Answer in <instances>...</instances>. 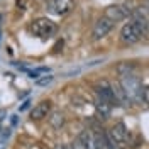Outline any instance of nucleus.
<instances>
[{
    "mask_svg": "<svg viewBox=\"0 0 149 149\" xmlns=\"http://www.w3.org/2000/svg\"><path fill=\"white\" fill-rule=\"evenodd\" d=\"M120 85L122 88L125 90L127 97L130 98V102H136V103H141L144 102L142 98V93H144V88H142V83L137 76L134 74H125L120 78Z\"/></svg>",
    "mask_w": 149,
    "mask_h": 149,
    "instance_id": "1",
    "label": "nucleus"
},
{
    "mask_svg": "<svg viewBox=\"0 0 149 149\" xmlns=\"http://www.w3.org/2000/svg\"><path fill=\"white\" fill-rule=\"evenodd\" d=\"M29 31H31L32 36L39 37V39H47V37L54 36L56 24L51 20V19H47V17H39V19H36V20L31 22Z\"/></svg>",
    "mask_w": 149,
    "mask_h": 149,
    "instance_id": "2",
    "label": "nucleus"
},
{
    "mask_svg": "<svg viewBox=\"0 0 149 149\" xmlns=\"http://www.w3.org/2000/svg\"><path fill=\"white\" fill-rule=\"evenodd\" d=\"M74 5V0H47L46 2V9L49 14L53 15H66L68 12H71Z\"/></svg>",
    "mask_w": 149,
    "mask_h": 149,
    "instance_id": "3",
    "label": "nucleus"
},
{
    "mask_svg": "<svg viewBox=\"0 0 149 149\" xmlns=\"http://www.w3.org/2000/svg\"><path fill=\"white\" fill-rule=\"evenodd\" d=\"M142 31H141L134 22H127L124 27L120 29V39L122 42H125V44H134V42H137L141 37H142Z\"/></svg>",
    "mask_w": 149,
    "mask_h": 149,
    "instance_id": "4",
    "label": "nucleus"
},
{
    "mask_svg": "<svg viewBox=\"0 0 149 149\" xmlns=\"http://www.w3.org/2000/svg\"><path fill=\"white\" fill-rule=\"evenodd\" d=\"M130 7V3H124V5H109L105 9V17L110 19L112 22H117V20H122L127 15H132L134 9H127Z\"/></svg>",
    "mask_w": 149,
    "mask_h": 149,
    "instance_id": "5",
    "label": "nucleus"
},
{
    "mask_svg": "<svg viewBox=\"0 0 149 149\" xmlns=\"http://www.w3.org/2000/svg\"><path fill=\"white\" fill-rule=\"evenodd\" d=\"M112 27H113V22H112L110 19H107L105 15H103V17H100L97 22H95V26H93V31H92L93 41L103 39V37H105L112 31Z\"/></svg>",
    "mask_w": 149,
    "mask_h": 149,
    "instance_id": "6",
    "label": "nucleus"
},
{
    "mask_svg": "<svg viewBox=\"0 0 149 149\" xmlns=\"http://www.w3.org/2000/svg\"><path fill=\"white\" fill-rule=\"evenodd\" d=\"M49 112H51V100H41L31 110V119L32 120H42L44 117L49 115Z\"/></svg>",
    "mask_w": 149,
    "mask_h": 149,
    "instance_id": "7",
    "label": "nucleus"
},
{
    "mask_svg": "<svg viewBox=\"0 0 149 149\" xmlns=\"http://www.w3.org/2000/svg\"><path fill=\"white\" fill-rule=\"evenodd\" d=\"M109 136H110L117 144H124V142L129 141V130H127V127H125L122 122H117V124L110 129Z\"/></svg>",
    "mask_w": 149,
    "mask_h": 149,
    "instance_id": "8",
    "label": "nucleus"
},
{
    "mask_svg": "<svg viewBox=\"0 0 149 149\" xmlns=\"http://www.w3.org/2000/svg\"><path fill=\"white\" fill-rule=\"evenodd\" d=\"M95 93L98 95V97H102V98H105L107 102H110L112 105L115 103V97H113V92H112V85L109 83V81H100V83L95 86Z\"/></svg>",
    "mask_w": 149,
    "mask_h": 149,
    "instance_id": "9",
    "label": "nucleus"
},
{
    "mask_svg": "<svg viewBox=\"0 0 149 149\" xmlns=\"http://www.w3.org/2000/svg\"><path fill=\"white\" fill-rule=\"evenodd\" d=\"M112 92H113V97H115V103H120V105H124V107L130 105V98L127 97V93H125V90L122 88L120 83L112 85Z\"/></svg>",
    "mask_w": 149,
    "mask_h": 149,
    "instance_id": "10",
    "label": "nucleus"
},
{
    "mask_svg": "<svg viewBox=\"0 0 149 149\" xmlns=\"http://www.w3.org/2000/svg\"><path fill=\"white\" fill-rule=\"evenodd\" d=\"M95 109H97V112L102 115L103 119H107V117L110 115V112H112V103L107 102L105 98H102V97H98V95H97V100H95Z\"/></svg>",
    "mask_w": 149,
    "mask_h": 149,
    "instance_id": "11",
    "label": "nucleus"
},
{
    "mask_svg": "<svg viewBox=\"0 0 149 149\" xmlns=\"http://www.w3.org/2000/svg\"><path fill=\"white\" fill-rule=\"evenodd\" d=\"M76 139L80 141L86 149H93V134H92V132L83 130V132H80V136H78Z\"/></svg>",
    "mask_w": 149,
    "mask_h": 149,
    "instance_id": "12",
    "label": "nucleus"
},
{
    "mask_svg": "<svg viewBox=\"0 0 149 149\" xmlns=\"http://www.w3.org/2000/svg\"><path fill=\"white\" fill-rule=\"evenodd\" d=\"M49 122H51V125H53V127L61 129V125L65 124V115H63L61 112H53V113H51V117H49Z\"/></svg>",
    "mask_w": 149,
    "mask_h": 149,
    "instance_id": "13",
    "label": "nucleus"
},
{
    "mask_svg": "<svg viewBox=\"0 0 149 149\" xmlns=\"http://www.w3.org/2000/svg\"><path fill=\"white\" fill-rule=\"evenodd\" d=\"M132 70H134V63H120L117 66V73L120 76H125V74H132Z\"/></svg>",
    "mask_w": 149,
    "mask_h": 149,
    "instance_id": "14",
    "label": "nucleus"
},
{
    "mask_svg": "<svg viewBox=\"0 0 149 149\" xmlns=\"http://www.w3.org/2000/svg\"><path fill=\"white\" fill-rule=\"evenodd\" d=\"M53 80H54V76H53V74H46V76H42V78H37L36 83L39 85V86H44V85H49Z\"/></svg>",
    "mask_w": 149,
    "mask_h": 149,
    "instance_id": "15",
    "label": "nucleus"
},
{
    "mask_svg": "<svg viewBox=\"0 0 149 149\" xmlns=\"http://www.w3.org/2000/svg\"><path fill=\"white\" fill-rule=\"evenodd\" d=\"M70 149H86V148H85V146H83V144H81V142H80L78 139H76L73 144L70 146Z\"/></svg>",
    "mask_w": 149,
    "mask_h": 149,
    "instance_id": "16",
    "label": "nucleus"
},
{
    "mask_svg": "<svg viewBox=\"0 0 149 149\" xmlns=\"http://www.w3.org/2000/svg\"><path fill=\"white\" fill-rule=\"evenodd\" d=\"M142 98H144V102L149 103V85L144 88V93H142Z\"/></svg>",
    "mask_w": 149,
    "mask_h": 149,
    "instance_id": "17",
    "label": "nucleus"
},
{
    "mask_svg": "<svg viewBox=\"0 0 149 149\" xmlns=\"http://www.w3.org/2000/svg\"><path fill=\"white\" fill-rule=\"evenodd\" d=\"M5 115H7V112L3 110V109H0V122H2L3 119H5Z\"/></svg>",
    "mask_w": 149,
    "mask_h": 149,
    "instance_id": "18",
    "label": "nucleus"
},
{
    "mask_svg": "<svg viewBox=\"0 0 149 149\" xmlns=\"http://www.w3.org/2000/svg\"><path fill=\"white\" fill-rule=\"evenodd\" d=\"M27 107H29V100H27V102H24V105H22V107H20L19 110H20V112H24L26 109H27Z\"/></svg>",
    "mask_w": 149,
    "mask_h": 149,
    "instance_id": "19",
    "label": "nucleus"
},
{
    "mask_svg": "<svg viewBox=\"0 0 149 149\" xmlns=\"http://www.w3.org/2000/svg\"><path fill=\"white\" fill-rule=\"evenodd\" d=\"M54 149H70V148L65 146V144H58V146H54Z\"/></svg>",
    "mask_w": 149,
    "mask_h": 149,
    "instance_id": "20",
    "label": "nucleus"
},
{
    "mask_svg": "<svg viewBox=\"0 0 149 149\" xmlns=\"http://www.w3.org/2000/svg\"><path fill=\"white\" fill-rule=\"evenodd\" d=\"M0 20H2V15H0ZM0 37H2V31H0Z\"/></svg>",
    "mask_w": 149,
    "mask_h": 149,
    "instance_id": "21",
    "label": "nucleus"
},
{
    "mask_svg": "<svg viewBox=\"0 0 149 149\" xmlns=\"http://www.w3.org/2000/svg\"><path fill=\"white\" fill-rule=\"evenodd\" d=\"M44 2H47V0H44Z\"/></svg>",
    "mask_w": 149,
    "mask_h": 149,
    "instance_id": "22",
    "label": "nucleus"
}]
</instances>
